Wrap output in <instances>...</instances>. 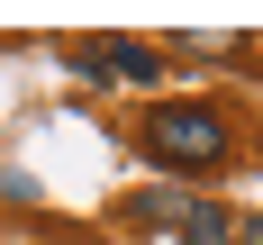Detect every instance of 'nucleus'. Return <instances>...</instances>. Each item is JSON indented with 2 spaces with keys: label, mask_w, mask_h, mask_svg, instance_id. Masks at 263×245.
Segmentation results:
<instances>
[{
  "label": "nucleus",
  "mask_w": 263,
  "mask_h": 245,
  "mask_svg": "<svg viewBox=\"0 0 263 245\" xmlns=\"http://www.w3.org/2000/svg\"><path fill=\"white\" fill-rule=\"evenodd\" d=\"M145 155H155L163 173H218V163L236 155V127H227L209 100H163L155 118H145Z\"/></svg>",
  "instance_id": "1"
},
{
  "label": "nucleus",
  "mask_w": 263,
  "mask_h": 245,
  "mask_svg": "<svg viewBox=\"0 0 263 245\" xmlns=\"http://www.w3.org/2000/svg\"><path fill=\"white\" fill-rule=\"evenodd\" d=\"M127 218H136V227H163V218H191V200L163 182V191H136V200H127Z\"/></svg>",
  "instance_id": "4"
},
{
  "label": "nucleus",
  "mask_w": 263,
  "mask_h": 245,
  "mask_svg": "<svg viewBox=\"0 0 263 245\" xmlns=\"http://www.w3.org/2000/svg\"><path fill=\"white\" fill-rule=\"evenodd\" d=\"M82 73H118V82H163V54L136 46V36H100V46H82Z\"/></svg>",
  "instance_id": "2"
},
{
  "label": "nucleus",
  "mask_w": 263,
  "mask_h": 245,
  "mask_svg": "<svg viewBox=\"0 0 263 245\" xmlns=\"http://www.w3.org/2000/svg\"><path fill=\"white\" fill-rule=\"evenodd\" d=\"M182 245H236V218H227V209H209V200H191V218H182Z\"/></svg>",
  "instance_id": "3"
},
{
  "label": "nucleus",
  "mask_w": 263,
  "mask_h": 245,
  "mask_svg": "<svg viewBox=\"0 0 263 245\" xmlns=\"http://www.w3.org/2000/svg\"><path fill=\"white\" fill-rule=\"evenodd\" d=\"M236 245H263V209H254V218H236Z\"/></svg>",
  "instance_id": "5"
}]
</instances>
